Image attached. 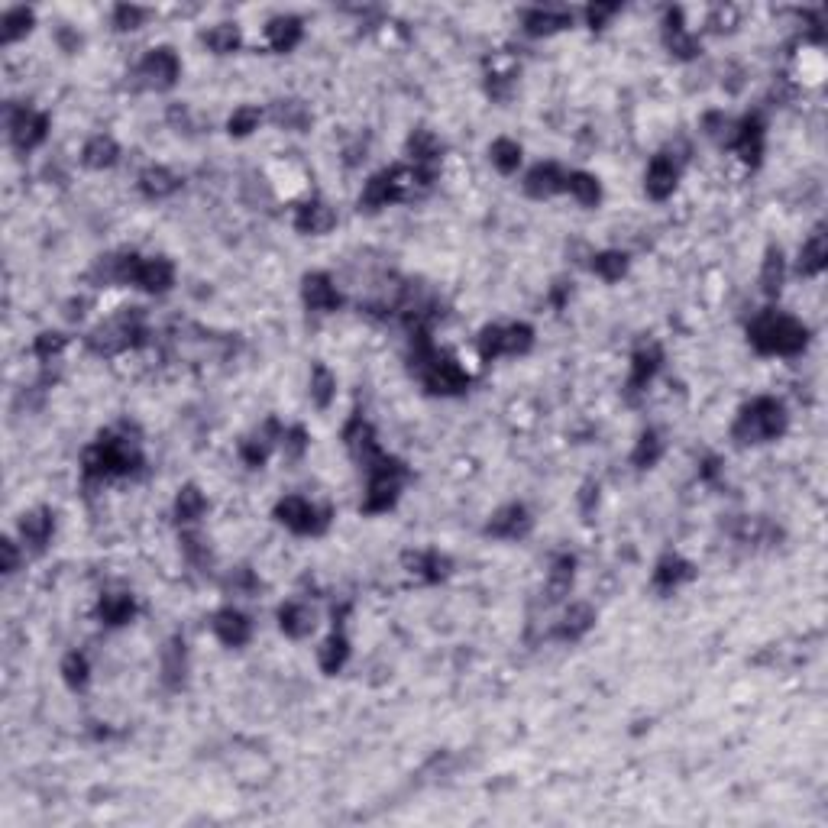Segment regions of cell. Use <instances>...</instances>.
<instances>
[{"instance_id":"6da1fadb","label":"cell","mask_w":828,"mask_h":828,"mask_svg":"<svg viewBox=\"0 0 828 828\" xmlns=\"http://www.w3.org/2000/svg\"><path fill=\"white\" fill-rule=\"evenodd\" d=\"M143 463V447L136 434H130V427H107L81 453V476L85 482L127 479L140 473Z\"/></svg>"},{"instance_id":"7a4b0ae2","label":"cell","mask_w":828,"mask_h":828,"mask_svg":"<svg viewBox=\"0 0 828 828\" xmlns=\"http://www.w3.org/2000/svg\"><path fill=\"white\" fill-rule=\"evenodd\" d=\"M153 337L146 321L143 308H120L117 314H110L107 321H101L98 327H91L85 334V347L94 356H120L127 350H140Z\"/></svg>"},{"instance_id":"3957f363","label":"cell","mask_w":828,"mask_h":828,"mask_svg":"<svg viewBox=\"0 0 828 828\" xmlns=\"http://www.w3.org/2000/svg\"><path fill=\"white\" fill-rule=\"evenodd\" d=\"M748 340L764 356H799L809 343V327L793 314L767 308L748 324Z\"/></svg>"},{"instance_id":"277c9868","label":"cell","mask_w":828,"mask_h":828,"mask_svg":"<svg viewBox=\"0 0 828 828\" xmlns=\"http://www.w3.org/2000/svg\"><path fill=\"white\" fill-rule=\"evenodd\" d=\"M786 424H790V414L780 398L757 395L738 411L735 424H731V440L738 447H761L770 440H780L786 434Z\"/></svg>"},{"instance_id":"5b68a950","label":"cell","mask_w":828,"mask_h":828,"mask_svg":"<svg viewBox=\"0 0 828 828\" xmlns=\"http://www.w3.org/2000/svg\"><path fill=\"white\" fill-rule=\"evenodd\" d=\"M363 476H366V492H363L360 512L385 515L398 505V499H402V489L411 473H408L405 460L392 457V453H382L376 463L363 469Z\"/></svg>"},{"instance_id":"8992f818","label":"cell","mask_w":828,"mask_h":828,"mask_svg":"<svg viewBox=\"0 0 828 828\" xmlns=\"http://www.w3.org/2000/svg\"><path fill=\"white\" fill-rule=\"evenodd\" d=\"M275 521L288 528L292 534H301V537H321L330 521H334V508L327 505H317L305 495H285V499L275 502Z\"/></svg>"},{"instance_id":"52a82bcc","label":"cell","mask_w":828,"mask_h":828,"mask_svg":"<svg viewBox=\"0 0 828 828\" xmlns=\"http://www.w3.org/2000/svg\"><path fill=\"white\" fill-rule=\"evenodd\" d=\"M4 123L17 153H33V149L46 143V136L52 130V120L46 110H39L33 104H13V101L4 110Z\"/></svg>"},{"instance_id":"ba28073f","label":"cell","mask_w":828,"mask_h":828,"mask_svg":"<svg viewBox=\"0 0 828 828\" xmlns=\"http://www.w3.org/2000/svg\"><path fill=\"white\" fill-rule=\"evenodd\" d=\"M479 356L486 363L502 360V356H524L534 347V327L515 321V324H489L479 330Z\"/></svg>"},{"instance_id":"9c48e42d","label":"cell","mask_w":828,"mask_h":828,"mask_svg":"<svg viewBox=\"0 0 828 828\" xmlns=\"http://www.w3.org/2000/svg\"><path fill=\"white\" fill-rule=\"evenodd\" d=\"M178 78H182V59L169 46L149 49L133 68V85L143 91H169L178 85Z\"/></svg>"},{"instance_id":"30bf717a","label":"cell","mask_w":828,"mask_h":828,"mask_svg":"<svg viewBox=\"0 0 828 828\" xmlns=\"http://www.w3.org/2000/svg\"><path fill=\"white\" fill-rule=\"evenodd\" d=\"M340 440H343V447H347V453L353 457V463L360 466V473L366 466H372L379 457H382V447H379V437H376V427L369 424V418L363 411H353L347 424H343V431H340Z\"/></svg>"},{"instance_id":"8fae6325","label":"cell","mask_w":828,"mask_h":828,"mask_svg":"<svg viewBox=\"0 0 828 828\" xmlns=\"http://www.w3.org/2000/svg\"><path fill=\"white\" fill-rule=\"evenodd\" d=\"M764 136H767V120L754 110V114H744L741 120H731V133H728L725 149L738 153L741 162H748L754 169V165H761V159H764Z\"/></svg>"},{"instance_id":"7c38bea8","label":"cell","mask_w":828,"mask_h":828,"mask_svg":"<svg viewBox=\"0 0 828 828\" xmlns=\"http://www.w3.org/2000/svg\"><path fill=\"white\" fill-rule=\"evenodd\" d=\"M660 366H664V347H660L657 340L638 343V350L631 353V372H628V382H625L628 402H638V395L654 382Z\"/></svg>"},{"instance_id":"4fadbf2b","label":"cell","mask_w":828,"mask_h":828,"mask_svg":"<svg viewBox=\"0 0 828 828\" xmlns=\"http://www.w3.org/2000/svg\"><path fill=\"white\" fill-rule=\"evenodd\" d=\"M683 159L686 156H676V153H657L651 162H647V172H644L647 198L667 201L673 195L676 185H680V175H683Z\"/></svg>"},{"instance_id":"5bb4252c","label":"cell","mask_w":828,"mask_h":828,"mask_svg":"<svg viewBox=\"0 0 828 828\" xmlns=\"http://www.w3.org/2000/svg\"><path fill=\"white\" fill-rule=\"evenodd\" d=\"M301 301H305V308L314 314H334L343 308L340 288L327 272H308L305 279H301Z\"/></svg>"},{"instance_id":"9a60e30c","label":"cell","mask_w":828,"mask_h":828,"mask_svg":"<svg viewBox=\"0 0 828 828\" xmlns=\"http://www.w3.org/2000/svg\"><path fill=\"white\" fill-rule=\"evenodd\" d=\"M17 534H20V544L26 554H43V550L52 544V534H55V515L52 508H30V512L20 515V524H17Z\"/></svg>"},{"instance_id":"2e32d148","label":"cell","mask_w":828,"mask_h":828,"mask_svg":"<svg viewBox=\"0 0 828 828\" xmlns=\"http://www.w3.org/2000/svg\"><path fill=\"white\" fill-rule=\"evenodd\" d=\"M531 528H534V518L521 502L502 505L499 512L486 521V534L495 537V541H521V537L531 534Z\"/></svg>"},{"instance_id":"e0dca14e","label":"cell","mask_w":828,"mask_h":828,"mask_svg":"<svg viewBox=\"0 0 828 828\" xmlns=\"http://www.w3.org/2000/svg\"><path fill=\"white\" fill-rule=\"evenodd\" d=\"M402 567L414 583L434 586V583H440V579L450 576L453 560L447 554H440V550H408V554L402 557Z\"/></svg>"},{"instance_id":"ac0fdd59","label":"cell","mask_w":828,"mask_h":828,"mask_svg":"<svg viewBox=\"0 0 828 828\" xmlns=\"http://www.w3.org/2000/svg\"><path fill=\"white\" fill-rule=\"evenodd\" d=\"M211 631L217 634L220 644L243 647V644H250V638H253V621H250V615H246V612H240L237 605H224V609L214 612Z\"/></svg>"},{"instance_id":"d6986e66","label":"cell","mask_w":828,"mask_h":828,"mask_svg":"<svg viewBox=\"0 0 828 828\" xmlns=\"http://www.w3.org/2000/svg\"><path fill=\"white\" fill-rule=\"evenodd\" d=\"M295 230L301 237H324L337 227V211L321 198H308L295 207Z\"/></svg>"},{"instance_id":"ffe728a7","label":"cell","mask_w":828,"mask_h":828,"mask_svg":"<svg viewBox=\"0 0 828 828\" xmlns=\"http://www.w3.org/2000/svg\"><path fill=\"white\" fill-rule=\"evenodd\" d=\"M563 185H567V169H560L557 162H537L534 169H528L524 175V195L534 201H547L554 195H563Z\"/></svg>"},{"instance_id":"44dd1931","label":"cell","mask_w":828,"mask_h":828,"mask_svg":"<svg viewBox=\"0 0 828 828\" xmlns=\"http://www.w3.org/2000/svg\"><path fill=\"white\" fill-rule=\"evenodd\" d=\"M175 285V266L165 256H140V266H136V279L133 288L149 295H165Z\"/></svg>"},{"instance_id":"7402d4cb","label":"cell","mask_w":828,"mask_h":828,"mask_svg":"<svg viewBox=\"0 0 828 828\" xmlns=\"http://www.w3.org/2000/svg\"><path fill=\"white\" fill-rule=\"evenodd\" d=\"M159 673H162V686L172 689V693H178V689L185 686V680H188V647H185L182 634H175V638L165 641L162 657H159Z\"/></svg>"},{"instance_id":"603a6c76","label":"cell","mask_w":828,"mask_h":828,"mask_svg":"<svg viewBox=\"0 0 828 828\" xmlns=\"http://www.w3.org/2000/svg\"><path fill=\"white\" fill-rule=\"evenodd\" d=\"M664 46L670 49V55H676V59H696L702 52L699 36L683 23V10H676V7L667 10V17H664Z\"/></svg>"},{"instance_id":"cb8c5ba5","label":"cell","mask_w":828,"mask_h":828,"mask_svg":"<svg viewBox=\"0 0 828 828\" xmlns=\"http://www.w3.org/2000/svg\"><path fill=\"white\" fill-rule=\"evenodd\" d=\"M405 156H408V165L414 169H427V172H437L440 159H444V143H440V136L434 130H411L408 143H405Z\"/></svg>"},{"instance_id":"d4e9b609","label":"cell","mask_w":828,"mask_h":828,"mask_svg":"<svg viewBox=\"0 0 828 828\" xmlns=\"http://www.w3.org/2000/svg\"><path fill=\"white\" fill-rule=\"evenodd\" d=\"M136 188H140V195L149 201H165L182 191V175H175L169 165H146V169L136 175Z\"/></svg>"},{"instance_id":"484cf974","label":"cell","mask_w":828,"mask_h":828,"mask_svg":"<svg viewBox=\"0 0 828 828\" xmlns=\"http://www.w3.org/2000/svg\"><path fill=\"white\" fill-rule=\"evenodd\" d=\"M521 26L528 36H554L560 30H570L573 13L567 7H531L521 13Z\"/></svg>"},{"instance_id":"4316f807","label":"cell","mask_w":828,"mask_h":828,"mask_svg":"<svg viewBox=\"0 0 828 828\" xmlns=\"http://www.w3.org/2000/svg\"><path fill=\"white\" fill-rule=\"evenodd\" d=\"M696 579V567L689 560H683L680 554H664L657 560V567L651 573V586L657 592H676L680 586L693 583Z\"/></svg>"},{"instance_id":"83f0119b","label":"cell","mask_w":828,"mask_h":828,"mask_svg":"<svg viewBox=\"0 0 828 828\" xmlns=\"http://www.w3.org/2000/svg\"><path fill=\"white\" fill-rule=\"evenodd\" d=\"M279 628L285 638L301 641L317 628V615L305 599H288L279 605Z\"/></svg>"},{"instance_id":"f1b7e54d","label":"cell","mask_w":828,"mask_h":828,"mask_svg":"<svg viewBox=\"0 0 828 828\" xmlns=\"http://www.w3.org/2000/svg\"><path fill=\"white\" fill-rule=\"evenodd\" d=\"M305 39V23L292 13H279L266 23V46L272 52H292Z\"/></svg>"},{"instance_id":"f546056e","label":"cell","mask_w":828,"mask_h":828,"mask_svg":"<svg viewBox=\"0 0 828 828\" xmlns=\"http://www.w3.org/2000/svg\"><path fill=\"white\" fill-rule=\"evenodd\" d=\"M573 579H576V557L573 554H557L550 560V570H547V586H544V596H547V605H557L570 596L573 589Z\"/></svg>"},{"instance_id":"4dcf8cb0","label":"cell","mask_w":828,"mask_h":828,"mask_svg":"<svg viewBox=\"0 0 828 828\" xmlns=\"http://www.w3.org/2000/svg\"><path fill=\"white\" fill-rule=\"evenodd\" d=\"M81 165L91 172H104V169H114V165L120 162V146L114 136H107V133H94L91 140H85V146H81Z\"/></svg>"},{"instance_id":"1f68e13d","label":"cell","mask_w":828,"mask_h":828,"mask_svg":"<svg viewBox=\"0 0 828 828\" xmlns=\"http://www.w3.org/2000/svg\"><path fill=\"white\" fill-rule=\"evenodd\" d=\"M596 628V609H592L589 602H573L567 612H563V618L557 621V628H554V638L560 641H579V638H586V634Z\"/></svg>"},{"instance_id":"d6a6232c","label":"cell","mask_w":828,"mask_h":828,"mask_svg":"<svg viewBox=\"0 0 828 828\" xmlns=\"http://www.w3.org/2000/svg\"><path fill=\"white\" fill-rule=\"evenodd\" d=\"M140 612V605L130 596V592H104L101 602H98V621L107 628H123L130 625Z\"/></svg>"},{"instance_id":"836d02e7","label":"cell","mask_w":828,"mask_h":828,"mask_svg":"<svg viewBox=\"0 0 828 828\" xmlns=\"http://www.w3.org/2000/svg\"><path fill=\"white\" fill-rule=\"evenodd\" d=\"M347 660H350V638H347V631H343V625H334V631L327 634V641L317 647V667H321L327 676H334L347 667Z\"/></svg>"},{"instance_id":"e575fe53","label":"cell","mask_w":828,"mask_h":828,"mask_svg":"<svg viewBox=\"0 0 828 828\" xmlns=\"http://www.w3.org/2000/svg\"><path fill=\"white\" fill-rule=\"evenodd\" d=\"M825 266H828V240L822 230H816L803 246H799L796 272L806 275V279H816V275L825 272Z\"/></svg>"},{"instance_id":"d590c367","label":"cell","mask_w":828,"mask_h":828,"mask_svg":"<svg viewBox=\"0 0 828 828\" xmlns=\"http://www.w3.org/2000/svg\"><path fill=\"white\" fill-rule=\"evenodd\" d=\"M172 512H175V521L182 524V528H195V524L204 518V512H207V499H204V492L195 486V482H188V486L178 489Z\"/></svg>"},{"instance_id":"8d00e7d4","label":"cell","mask_w":828,"mask_h":828,"mask_svg":"<svg viewBox=\"0 0 828 828\" xmlns=\"http://www.w3.org/2000/svg\"><path fill=\"white\" fill-rule=\"evenodd\" d=\"M269 120L275 127H285V130H295V133H305L311 127V110L301 104V101H272L269 107Z\"/></svg>"},{"instance_id":"74e56055","label":"cell","mask_w":828,"mask_h":828,"mask_svg":"<svg viewBox=\"0 0 828 828\" xmlns=\"http://www.w3.org/2000/svg\"><path fill=\"white\" fill-rule=\"evenodd\" d=\"M563 195H570L573 201H579L583 207H596L602 201V182L589 172H567V185H563Z\"/></svg>"},{"instance_id":"f35d334b","label":"cell","mask_w":828,"mask_h":828,"mask_svg":"<svg viewBox=\"0 0 828 828\" xmlns=\"http://www.w3.org/2000/svg\"><path fill=\"white\" fill-rule=\"evenodd\" d=\"M308 395H311V402L317 408H330L334 405V398H337V376L330 372L321 360H317L311 366V379H308Z\"/></svg>"},{"instance_id":"ab89813d","label":"cell","mask_w":828,"mask_h":828,"mask_svg":"<svg viewBox=\"0 0 828 828\" xmlns=\"http://www.w3.org/2000/svg\"><path fill=\"white\" fill-rule=\"evenodd\" d=\"M783 282H786V259H783V250L780 246H770L764 262H761V292L767 298H777L783 292Z\"/></svg>"},{"instance_id":"60d3db41","label":"cell","mask_w":828,"mask_h":828,"mask_svg":"<svg viewBox=\"0 0 828 828\" xmlns=\"http://www.w3.org/2000/svg\"><path fill=\"white\" fill-rule=\"evenodd\" d=\"M201 43L214 55H233L243 46V33L237 23H214L211 30H204Z\"/></svg>"},{"instance_id":"b9f144b4","label":"cell","mask_w":828,"mask_h":828,"mask_svg":"<svg viewBox=\"0 0 828 828\" xmlns=\"http://www.w3.org/2000/svg\"><path fill=\"white\" fill-rule=\"evenodd\" d=\"M33 26H36V13L30 7H7L4 17H0V33H4L7 46L20 43L23 36H30Z\"/></svg>"},{"instance_id":"7bdbcfd3","label":"cell","mask_w":828,"mask_h":828,"mask_svg":"<svg viewBox=\"0 0 828 828\" xmlns=\"http://www.w3.org/2000/svg\"><path fill=\"white\" fill-rule=\"evenodd\" d=\"M660 457H664V440H660L657 431H641V437L634 440V450H631V466L634 469H654L660 463Z\"/></svg>"},{"instance_id":"ee69618b","label":"cell","mask_w":828,"mask_h":828,"mask_svg":"<svg viewBox=\"0 0 828 828\" xmlns=\"http://www.w3.org/2000/svg\"><path fill=\"white\" fill-rule=\"evenodd\" d=\"M628 266H631V259H628V253H621V250H602V253L592 256V272H596L599 279L609 282V285L625 279Z\"/></svg>"},{"instance_id":"f6af8a7d","label":"cell","mask_w":828,"mask_h":828,"mask_svg":"<svg viewBox=\"0 0 828 828\" xmlns=\"http://www.w3.org/2000/svg\"><path fill=\"white\" fill-rule=\"evenodd\" d=\"M59 673H62L65 686L75 689V693H81V689H88V683H91V660H88V654L68 651V654L62 657Z\"/></svg>"},{"instance_id":"bcb514c9","label":"cell","mask_w":828,"mask_h":828,"mask_svg":"<svg viewBox=\"0 0 828 828\" xmlns=\"http://www.w3.org/2000/svg\"><path fill=\"white\" fill-rule=\"evenodd\" d=\"M489 159H492V165H495V169H499L502 175H515V172L521 169L524 149H521V143L508 140V136H499V140H495V143L489 146Z\"/></svg>"},{"instance_id":"7dc6e473","label":"cell","mask_w":828,"mask_h":828,"mask_svg":"<svg viewBox=\"0 0 828 828\" xmlns=\"http://www.w3.org/2000/svg\"><path fill=\"white\" fill-rule=\"evenodd\" d=\"M178 544H182V554H185V560L191 563V567H198V570H211V567H214L211 547L204 544V537H201L195 528H182V537H178Z\"/></svg>"},{"instance_id":"c3c4849f","label":"cell","mask_w":828,"mask_h":828,"mask_svg":"<svg viewBox=\"0 0 828 828\" xmlns=\"http://www.w3.org/2000/svg\"><path fill=\"white\" fill-rule=\"evenodd\" d=\"M65 350H68V334H62V330H43V334L33 340V356L43 366L59 363Z\"/></svg>"},{"instance_id":"681fc988","label":"cell","mask_w":828,"mask_h":828,"mask_svg":"<svg viewBox=\"0 0 828 828\" xmlns=\"http://www.w3.org/2000/svg\"><path fill=\"white\" fill-rule=\"evenodd\" d=\"M262 117H266V114H262V110H259L256 104H240V107L230 114V120H227V133H230V136H250V133L259 130Z\"/></svg>"},{"instance_id":"f907efd6","label":"cell","mask_w":828,"mask_h":828,"mask_svg":"<svg viewBox=\"0 0 828 828\" xmlns=\"http://www.w3.org/2000/svg\"><path fill=\"white\" fill-rule=\"evenodd\" d=\"M256 589H259V579H256V573L250 567H237V570H230L224 576V592H230V596L250 599Z\"/></svg>"},{"instance_id":"816d5d0a","label":"cell","mask_w":828,"mask_h":828,"mask_svg":"<svg viewBox=\"0 0 828 828\" xmlns=\"http://www.w3.org/2000/svg\"><path fill=\"white\" fill-rule=\"evenodd\" d=\"M149 10L146 7H136V4H117L114 13H110V23H114V30L127 33V30H140L146 23Z\"/></svg>"},{"instance_id":"f5cc1de1","label":"cell","mask_w":828,"mask_h":828,"mask_svg":"<svg viewBox=\"0 0 828 828\" xmlns=\"http://www.w3.org/2000/svg\"><path fill=\"white\" fill-rule=\"evenodd\" d=\"M282 453L288 460H301L308 453V447H311V437H308V431L301 424H292V427H285V434H282Z\"/></svg>"},{"instance_id":"db71d44e","label":"cell","mask_w":828,"mask_h":828,"mask_svg":"<svg viewBox=\"0 0 828 828\" xmlns=\"http://www.w3.org/2000/svg\"><path fill=\"white\" fill-rule=\"evenodd\" d=\"M0 550H4V576H13L20 570V560H23V544H17L13 541V537H4V541H0Z\"/></svg>"},{"instance_id":"11a10c76","label":"cell","mask_w":828,"mask_h":828,"mask_svg":"<svg viewBox=\"0 0 828 828\" xmlns=\"http://www.w3.org/2000/svg\"><path fill=\"white\" fill-rule=\"evenodd\" d=\"M618 10H621L618 4H589L586 7V23L592 26V30H602V26L609 23Z\"/></svg>"},{"instance_id":"9f6ffc18","label":"cell","mask_w":828,"mask_h":828,"mask_svg":"<svg viewBox=\"0 0 828 828\" xmlns=\"http://www.w3.org/2000/svg\"><path fill=\"white\" fill-rule=\"evenodd\" d=\"M735 23H738V10L735 7H715L709 13V26L715 33H725V30H735Z\"/></svg>"},{"instance_id":"6f0895ef","label":"cell","mask_w":828,"mask_h":828,"mask_svg":"<svg viewBox=\"0 0 828 828\" xmlns=\"http://www.w3.org/2000/svg\"><path fill=\"white\" fill-rule=\"evenodd\" d=\"M567 298H570V285H567V282H557L554 295H550V301H554V308H563V305H567Z\"/></svg>"}]
</instances>
